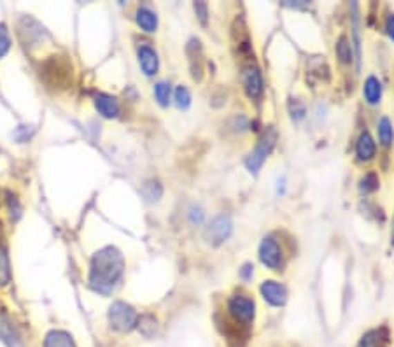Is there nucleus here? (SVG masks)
Here are the masks:
<instances>
[{
    "mask_svg": "<svg viewBox=\"0 0 394 347\" xmlns=\"http://www.w3.org/2000/svg\"><path fill=\"white\" fill-rule=\"evenodd\" d=\"M124 274V258L114 245H105L93 254L90 263V288L98 294L109 297L120 286Z\"/></svg>",
    "mask_w": 394,
    "mask_h": 347,
    "instance_id": "obj_1",
    "label": "nucleus"
},
{
    "mask_svg": "<svg viewBox=\"0 0 394 347\" xmlns=\"http://www.w3.org/2000/svg\"><path fill=\"white\" fill-rule=\"evenodd\" d=\"M256 314H258V307H256L254 299L247 293L238 291V293L232 294L226 302V316H228L226 319L245 332H251Z\"/></svg>",
    "mask_w": 394,
    "mask_h": 347,
    "instance_id": "obj_2",
    "label": "nucleus"
},
{
    "mask_svg": "<svg viewBox=\"0 0 394 347\" xmlns=\"http://www.w3.org/2000/svg\"><path fill=\"white\" fill-rule=\"evenodd\" d=\"M277 139H279V133L275 126H268V129L263 130V133L259 135L256 146L252 147L251 153H249L244 160V163H245V167H247L249 172L256 176V174L261 170V167L265 165L268 156H270L272 151H274L275 144H277Z\"/></svg>",
    "mask_w": 394,
    "mask_h": 347,
    "instance_id": "obj_3",
    "label": "nucleus"
},
{
    "mask_svg": "<svg viewBox=\"0 0 394 347\" xmlns=\"http://www.w3.org/2000/svg\"><path fill=\"white\" fill-rule=\"evenodd\" d=\"M137 321H139V314L130 303L126 302H114L107 310V323H109L111 330L116 333H130L137 330Z\"/></svg>",
    "mask_w": 394,
    "mask_h": 347,
    "instance_id": "obj_4",
    "label": "nucleus"
},
{
    "mask_svg": "<svg viewBox=\"0 0 394 347\" xmlns=\"http://www.w3.org/2000/svg\"><path fill=\"white\" fill-rule=\"evenodd\" d=\"M42 77L51 88H67L72 83V64L67 57H49L42 65Z\"/></svg>",
    "mask_w": 394,
    "mask_h": 347,
    "instance_id": "obj_5",
    "label": "nucleus"
},
{
    "mask_svg": "<svg viewBox=\"0 0 394 347\" xmlns=\"http://www.w3.org/2000/svg\"><path fill=\"white\" fill-rule=\"evenodd\" d=\"M258 256L268 270L272 272H281L284 268V251H282V245L279 242V238L275 235H267L263 237V241L259 242L258 247Z\"/></svg>",
    "mask_w": 394,
    "mask_h": 347,
    "instance_id": "obj_6",
    "label": "nucleus"
},
{
    "mask_svg": "<svg viewBox=\"0 0 394 347\" xmlns=\"http://www.w3.org/2000/svg\"><path fill=\"white\" fill-rule=\"evenodd\" d=\"M241 83L245 95H247L251 100H254V102L261 100L263 95H265V79H263L261 68H259L258 65L247 64L245 67H242Z\"/></svg>",
    "mask_w": 394,
    "mask_h": 347,
    "instance_id": "obj_7",
    "label": "nucleus"
},
{
    "mask_svg": "<svg viewBox=\"0 0 394 347\" xmlns=\"http://www.w3.org/2000/svg\"><path fill=\"white\" fill-rule=\"evenodd\" d=\"M233 223L228 214H218L210 219V223L205 227V241L210 245H221L232 237Z\"/></svg>",
    "mask_w": 394,
    "mask_h": 347,
    "instance_id": "obj_8",
    "label": "nucleus"
},
{
    "mask_svg": "<svg viewBox=\"0 0 394 347\" xmlns=\"http://www.w3.org/2000/svg\"><path fill=\"white\" fill-rule=\"evenodd\" d=\"M18 34L26 48H37V46H41L42 42H44V39L48 37V32L44 30V27H42L37 19L30 18V16H23V18L19 19Z\"/></svg>",
    "mask_w": 394,
    "mask_h": 347,
    "instance_id": "obj_9",
    "label": "nucleus"
},
{
    "mask_svg": "<svg viewBox=\"0 0 394 347\" xmlns=\"http://www.w3.org/2000/svg\"><path fill=\"white\" fill-rule=\"evenodd\" d=\"M259 293H261L263 300L270 307H284L288 303V290L279 281H263L261 286H259Z\"/></svg>",
    "mask_w": 394,
    "mask_h": 347,
    "instance_id": "obj_10",
    "label": "nucleus"
},
{
    "mask_svg": "<svg viewBox=\"0 0 394 347\" xmlns=\"http://www.w3.org/2000/svg\"><path fill=\"white\" fill-rule=\"evenodd\" d=\"M137 60H139V67L144 72V76L153 77L160 71V57H158L156 49L149 46V42H144V44L139 46Z\"/></svg>",
    "mask_w": 394,
    "mask_h": 347,
    "instance_id": "obj_11",
    "label": "nucleus"
},
{
    "mask_svg": "<svg viewBox=\"0 0 394 347\" xmlns=\"http://www.w3.org/2000/svg\"><path fill=\"white\" fill-rule=\"evenodd\" d=\"M391 346V330L386 325L370 328L364 332L357 340L356 347H389Z\"/></svg>",
    "mask_w": 394,
    "mask_h": 347,
    "instance_id": "obj_12",
    "label": "nucleus"
},
{
    "mask_svg": "<svg viewBox=\"0 0 394 347\" xmlns=\"http://www.w3.org/2000/svg\"><path fill=\"white\" fill-rule=\"evenodd\" d=\"M354 153H356V160L361 163H368L372 162V160H375L377 142L368 130H363V132L359 133V137H357L356 140V149H354Z\"/></svg>",
    "mask_w": 394,
    "mask_h": 347,
    "instance_id": "obj_13",
    "label": "nucleus"
},
{
    "mask_svg": "<svg viewBox=\"0 0 394 347\" xmlns=\"http://www.w3.org/2000/svg\"><path fill=\"white\" fill-rule=\"evenodd\" d=\"M95 109L98 111V114L107 120H113L120 114L121 107H120V100L113 95H107V93H97L95 95Z\"/></svg>",
    "mask_w": 394,
    "mask_h": 347,
    "instance_id": "obj_14",
    "label": "nucleus"
},
{
    "mask_svg": "<svg viewBox=\"0 0 394 347\" xmlns=\"http://www.w3.org/2000/svg\"><path fill=\"white\" fill-rule=\"evenodd\" d=\"M0 340L8 347H23L21 335L8 314H0Z\"/></svg>",
    "mask_w": 394,
    "mask_h": 347,
    "instance_id": "obj_15",
    "label": "nucleus"
},
{
    "mask_svg": "<svg viewBox=\"0 0 394 347\" xmlns=\"http://www.w3.org/2000/svg\"><path fill=\"white\" fill-rule=\"evenodd\" d=\"M189 68H191V77L195 81H202L203 77V60H202V42L200 39L193 37L188 44Z\"/></svg>",
    "mask_w": 394,
    "mask_h": 347,
    "instance_id": "obj_16",
    "label": "nucleus"
},
{
    "mask_svg": "<svg viewBox=\"0 0 394 347\" xmlns=\"http://www.w3.org/2000/svg\"><path fill=\"white\" fill-rule=\"evenodd\" d=\"M382 91H384V86H382V81L379 79L377 76H368L366 79H364L363 83V98L364 102L368 104V106H379L380 102H382Z\"/></svg>",
    "mask_w": 394,
    "mask_h": 347,
    "instance_id": "obj_17",
    "label": "nucleus"
},
{
    "mask_svg": "<svg viewBox=\"0 0 394 347\" xmlns=\"http://www.w3.org/2000/svg\"><path fill=\"white\" fill-rule=\"evenodd\" d=\"M135 21L139 25V28L146 34H154L158 30V16L147 6H140L135 12Z\"/></svg>",
    "mask_w": 394,
    "mask_h": 347,
    "instance_id": "obj_18",
    "label": "nucleus"
},
{
    "mask_svg": "<svg viewBox=\"0 0 394 347\" xmlns=\"http://www.w3.org/2000/svg\"><path fill=\"white\" fill-rule=\"evenodd\" d=\"M42 347H77L74 337L65 330H51L46 333Z\"/></svg>",
    "mask_w": 394,
    "mask_h": 347,
    "instance_id": "obj_19",
    "label": "nucleus"
},
{
    "mask_svg": "<svg viewBox=\"0 0 394 347\" xmlns=\"http://www.w3.org/2000/svg\"><path fill=\"white\" fill-rule=\"evenodd\" d=\"M335 55H337V60L340 65H350L354 62V48L353 42L347 35H340L335 42Z\"/></svg>",
    "mask_w": 394,
    "mask_h": 347,
    "instance_id": "obj_20",
    "label": "nucleus"
},
{
    "mask_svg": "<svg viewBox=\"0 0 394 347\" xmlns=\"http://www.w3.org/2000/svg\"><path fill=\"white\" fill-rule=\"evenodd\" d=\"M377 135H379L380 146L391 149L394 144V125L387 116H380L377 120Z\"/></svg>",
    "mask_w": 394,
    "mask_h": 347,
    "instance_id": "obj_21",
    "label": "nucleus"
},
{
    "mask_svg": "<svg viewBox=\"0 0 394 347\" xmlns=\"http://www.w3.org/2000/svg\"><path fill=\"white\" fill-rule=\"evenodd\" d=\"M137 330L144 339H154L160 332V321L153 314H142L137 321Z\"/></svg>",
    "mask_w": 394,
    "mask_h": 347,
    "instance_id": "obj_22",
    "label": "nucleus"
},
{
    "mask_svg": "<svg viewBox=\"0 0 394 347\" xmlns=\"http://www.w3.org/2000/svg\"><path fill=\"white\" fill-rule=\"evenodd\" d=\"M350 42H353V48L356 49L354 53H356V71L359 72L361 71V60H363V51H361V21H359V16L354 15L353 16V39H350Z\"/></svg>",
    "mask_w": 394,
    "mask_h": 347,
    "instance_id": "obj_23",
    "label": "nucleus"
},
{
    "mask_svg": "<svg viewBox=\"0 0 394 347\" xmlns=\"http://www.w3.org/2000/svg\"><path fill=\"white\" fill-rule=\"evenodd\" d=\"M357 188L363 195H370V193H375L377 189H380V178L377 172H366L361 176L359 182H357Z\"/></svg>",
    "mask_w": 394,
    "mask_h": 347,
    "instance_id": "obj_24",
    "label": "nucleus"
},
{
    "mask_svg": "<svg viewBox=\"0 0 394 347\" xmlns=\"http://www.w3.org/2000/svg\"><path fill=\"white\" fill-rule=\"evenodd\" d=\"M153 93L156 102L162 107H167L170 104V97H172V86L169 81H158L153 88Z\"/></svg>",
    "mask_w": 394,
    "mask_h": 347,
    "instance_id": "obj_25",
    "label": "nucleus"
},
{
    "mask_svg": "<svg viewBox=\"0 0 394 347\" xmlns=\"http://www.w3.org/2000/svg\"><path fill=\"white\" fill-rule=\"evenodd\" d=\"M173 104L177 106V109H188L191 106V93L184 84L177 86L173 91Z\"/></svg>",
    "mask_w": 394,
    "mask_h": 347,
    "instance_id": "obj_26",
    "label": "nucleus"
},
{
    "mask_svg": "<svg viewBox=\"0 0 394 347\" xmlns=\"http://www.w3.org/2000/svg\"><path fill=\"white\" fill-rule=\"evenodd\" d=\"M9 281H11V265H9L8 251L0 245V286H6Z\"/></svg>",
    "mask_w": 394,
    "mask_h": 347,
    "instance_id": "obj_27",
    "label": "nucleus"
},
{
    "mask_svg": "<svg viewBox=\"0 0 394 347\" xmlns=\"http://www.w3.org/2000/svg\"><path fill=\"white\" fill-rule=\"evenodd\" d=\"M142 195L147 202H158L163 195V186L158 181H149L144 185Z\"/></svg>",
    "mask_w": 394,
    "mask_h": 347,
    "instance_id": "obj_28",
    "label": "nucleus"
},
{
    "mask_svg": "<svg viewBox=\"0 0 394 347\" xmlns=\"http://www.w3.org/2000/svg\"><path fill=\"white\" fill-rule=\"evenodd\" d=\"M11 49V35H9L8 25L0 23V58H4Z\"/></svg>",
    "mask_w": 394,
    "mask_h": 347,
    "instance_id": "obj_29",
    "label": "nucleus"
},
{
    "mask_svg": "<svg viewBox=\"0 0 394 347\" xmlns=\"http://www.w3.org/2000/svg\"><path fill=\"white\" fill-rule=\"evenodd\" d=\"M188 219L191 225H202L203 219H205V212H203V209L198 207V205H191L188 211Z\"/></svg>",
    "mask_w": 394,
    "mask_h": 347,
    "instance_id": "obj_30",
    "label": "nucleus"
},
{
    "mask_svg": "<svg viewBox=\"0 0 394 347\" xmlns=\"http://www.w3.org/2000/svg\"><path fill=\"white\" fill-rule=\"evenodd\" d=\"M193 9H195L196 16H198L200 23H202V25H207V21H209V8H207L205 2H195Z\"/></svg>",
    "mask_w": 394,
    "mask_h": 347,
    "instance_id": "obj_31",
    "label": "nucleus"
},
{
    "mask_svg": "<svg viewBox=\"0 0 394 347\" xmlns=\"http://www.w3.org/2000/svg\"><path fill=\"white\" fill-rule=\"evenodd\" d=\"M26 129H28V126H19V129H16L15 139L18 140L19 144L26 142V140H28L32 135H34V132H35L34 129H30V130H26Z\"/></svg>",
    "mask_w": 394,
    "mask_h": 347,
    "instance_id": "obj_32",
    "label": "nucleus"
},
{
    "mask_svg": "<svg viewBox=\"0 0 394 347\" xmlns=\"http://www.w3.org/2000/svg\"><path fill=\"white\" fill-rule=\"evenodd\" d=\"M9 212H11L12 219H18L21 216V205H19L18 198L16 196H9Z\"/></svg>",
    "mask_w": 394,
    "mask_h": 347,
    "instance_id": "obj_33",
    "label": "nucleus"
},
{
    "mask_svg": "<svg viewBox=\"0 0 394 347\" xmlns=\"http://www.w3.org/2000/svg\"><path fill=\"white\" fill-rule=\"evenodd\" d=\"M241 277L245 281V283H249V281L254 277V265L251 263H245L244 267L241 268Z\"/></svg>",
    "mask_w": 394,
    "mask_h": 347,
    "instance_id": "obj_34",
    "label": "nucleus"
},
{
    "mask_svg": "<svg viewBox=\"0 0 394 347\" xmlns=\"http://www.w3.org/2000/svg\"><path fill=\"white\" fill-rule=\"evenodd\" d=\"M386 34L389 35L391 41H394V12H389L386 19Z\"/></svg>",
    "mask_w": 394,
    "mask_h": 347,
    "instance_id": "obj_35",
    "label": "nucleus"
}]
</instances>
